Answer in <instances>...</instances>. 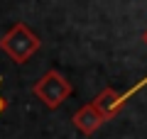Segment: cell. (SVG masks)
I'll return each instance as SVG.
<instances>
[{"mask_svg": "<svg viewBox=\"0 0 147 139\" xmlns=\"http://www.w3.org/2000/svg\"><path fill=\"white\" fill-rule=\"evenodd\" d=\"M42 46V39L25 25V22H17L12 25L5 34L0 37V49L5 51V56L15 63H27Z\"/></svg>", "mask_w": 147, "mask_h": 139, "instance_id": "obj_1", "label": "cell"}, {"mask_svg": "<svg viewBox=\"0 0 147 139\" xmlns=\"http://www.w3.org/2000/svg\"><path fill=\"white\" fill-rule=\"evenodd\" d=\"M71 83L66 81V78L61 76V71H57V68H52V71H47L39 81L32 86V93H34L37 98L42 100L44 105H47L49 110H57L64 105V100L71 95Z\"/></svg>", "mask_w": 147, "mask_h": 139, "instance_id": "obj_2", "label": "cell"}, {"mask_svg": "<svg viewBox=\"0 0 147 139\" xmlns=\"http://www.w3.org/2000/svg\"><path fill=\"white\" fill-rule=\"evenodd\" d=\"M125 103H127L125 93H118L115 88H103L91 105H93V108L100 112V117L108 122V120H113L115 115H120V110L125 108Z\"/></svg>", "mask_w": 147, "mask_h": 139, "instance_id": "obj_3", "label": "cell"}, {"mask_svg": "<svg viewBox=\"0 0 147 139\" xmlns=\"http://www.w3.org/2000/svg\"><path fill=\"white\" fill-rule=\"evenodd\" d=\"M71 122H74V127L79 129L81 134H86V137H91L93 132H98L100 129V124L105 122L103 117H100V112L93 108V105H84V108H79L76 112H74V117H71Z\"/></svg>", "mask_w": 147, "mask_h": 139, "instance_id": "obj_4", "label": "cell"}, {"mask_svg": "<svg viewBox=\"0 0 147 139\" xmlns=\"http://www.w3.org/2000/svg\"><path fill=\"white\" fill-rule=\"evenodd\" d=\"M0 83H3V78H0ZM7 108V103H5V98H3V95H0V115H3V110Z\"/></svg>", "mask_w": 147, "mask_h": 139, "instance_id": "obj_5", "label": "cell"}, {"mask_svg": "<svg viewBox=\"0 0 147 139\" xmlns=\"http://www.w3.org/2000/svg\"><path fill=\"white\" fill-rule=\"evenodd\" d=\"M142 41H145V44H147V29L142 32Z\"/></svg>", "mask_w": 147, "mask_h": 139, "instance_id": "obj_6", "label": "cell"}]
</instances>
